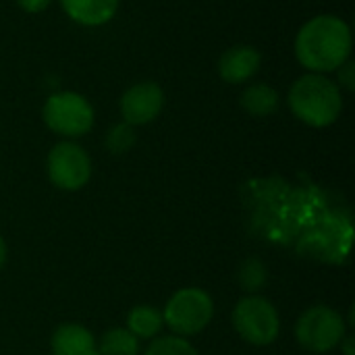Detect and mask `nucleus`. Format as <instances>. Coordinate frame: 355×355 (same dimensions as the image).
Segmentation results:
<instances>
[{"mask_svg":"<svg viewBox=\"0 0 355 355\" xmlns=\"http://www.w3.org/2000/svg\"><path fill=\"white\" fill-rule=\"evenodd\" d=\"M295 56L312 73L337 71L352 56V29L335 15H318L302 25L295 37Z\"/></svg>","mask_w":355,"mask_h":355,"instance_id":"f257e3e1","label":"nucleus"},{"mask_svg":"<svg viewBox=\"0 0 355 355\" xmlns=\"http://www.w3.org/2000/svg\"><path fill=\"white\" fill-rule=\"evenodd\" d=\"M289 108L310 127H329L343 110L341 87L320 73L304 75L289 89Z\"/></svg>","mask_w":355,"mask_h":355,"instance_id":"f03ea898","label":"nucleus"},{"mask_svg":"<svg viewBox=\"0 0 355 355\" xmlns=\"http://www.w3.org/2000/svg\"><path fill=\"white\" fill-rule=\"evenodd\" d=\"M214 316V304L212 297L198 287H187L177 291L164 312V324L177 335V337H191L202 333Z\"/></svg>","mask_w":355,"mask_h":355,"instance_id":"7ed1b4c3","label":"nucleus"},{"mask_svg":"<svg viewBox=\"0 0 355 355\" xmlns=\"http://www.w3.org/2000/svg\"><path fill=\"white\" fill-rule=\"evenodd\" d=\"M42 116L46 127L62 137H81L94 127V108L77 92L52 94L44 104Z\"/></svg>","mask_w":355,"mask_h":355,"instance_id":"20e7f679","label":"nucleus"},{"mask_svg":"<svg viewBox=\"0 0 355 355\" xmlns=\"http://www.w3.org/2000/svg\"><path fill=\"white\" fill-rule=\"evenodd\" d=\"M295 337L304 349L312 354H327L341 345L345 337V322L333 308L314 306L300 316Z\"/></svg>","mask_w":355,"mask_h":355,"instance_id":"39448f33","label":"nucleus"},{"mask_svg":"<svg viewBox=\"0 0 355 355\" xmlns=\"http://www.w3.org/2000/svg\"><path fill=\"white\" fill-rule=\"evenodd\" d=\"M233 327L243 341L252 345H270L279 337L281 320L277 308L268 300L250 295L235 306Z\"/></svg>","mask_w":355,"mask_h":355,"instance_id":"423d86ee","label":"nucleus"},{"mask_svg":"<svg viewBox=\"0 0 355 355\" xmlns=\"http://www.w3.org/2000/svg\"><path fill=\"white\" fill-rule=\"evenodd\" d=\"M48 177L58 189H81L92 177V160L81 146L60 141L48 154Z\"/></svg>","mask_w":355,"mask_h":355,"instance_id":"0eeeda50","label":"nucleus"},{"mask_svg":"<svg viewBox=\"0 0 355 355\" xmlns=\"http://www.w3.org/2000/svg\"><path fill=\"white\" fill-rule=\"evenodd\" d=\"M164 106V94L154 81L131 85L121 98V114L131 127L152 123Z\"/></svg>","mask_w":355,"mask_h":355,"instance_id":"6e6552de","label":"nucleus"},{"mask_svg":"<svg viewBox=\"0 0 355 355\" xmlns=\"http://www.w3.org/2000/svg\"><path fill=\"white\" fill-rule=\"evenodd\" d=\"M262 64V56L252 46H233L218 58V75L231 85L250 81Z\"/></svg>","mask_w":355,"mask_h":355,"instance_id":"1a4fd4ad","label":"nucleus"},{"mask_svg":"<svg viewBox=\"0 0 355 355\" xmlns=\"http://www.w3.org/2000/svg\"><path fill=\"white\" fill-rule=\"evenodd\" d=\"M52 355H100L98 341L81 324H62L52 335Z\"/></svg>","mask_w":355,"mask_h":355,"instance_id":"9d476101","label":"nucleus"},{"mask_svg":"<svg viewBox=\"0 0 355 355\" xmlns=\"http://www.w3.org/2000/svg\"><path fill=\"white\" fill-rule=\"evenodd\" d=\"M60 4L75 23L85 27L108 23L119 8V0H60Z\"/></svg>","mask_w":355,"mask_h":355,"instance_id":"9b49d317","label":"nucleus"},{"mask_svg":"<svg viewBox=\"0 0 355 355\" xmlns=\"http://www.w3.org/2000/svg\"><path fill=\"white\" fill-rule=\"evenodd\" d=\"M241 106L252 116H268L279 108V92L268 83H252L241 94Z\"/></svg>","mask_w":355,"mask_h":355,"instance_id":"f8f14e48","label":"nucleus"},{"mask_svg":"<svg viewBox=\"0 0 355 355\" xmlns=\"http://www.w3.org/2000/svg\"><path fill=\"white\" fill-rule=\"evenodd\" d=\"M164 327L162 314L152 306H135L127 316V331L137 339H152Z\"/></svg>","mask_w":355,"mask_h":355,"instance_id":"ddd939ff","label":"nucleus"},{"mask_svg":"<svg viewBox=\"0 0 355 355\" xmlns=\"http://www.w3.org/2000/svg\"><path fill=\"white\" fill-rule=\"evenodd\" d=\"M100 355H137L139 354V339L131 335L127 329H110L102 335L98 343Z\"/></svg>","mask_w":355,"mask_h":355,"instance_id":"4468645a","label":"nucleus"},{"mask_svg":"<svg viewBox=\"0 0 355 355\" xmlns=\"http://www.w3.org/2000/svg\"><path fill=\"white\" fill-rule=\"evenodd\" d=\"M237 283L245 293H258L268 283V268L260 258H248L237 270Z\"/></svg>","mask_w":355,"mask_h":355,"instance_id":"2eb2a0df","label":"nucleus"},{"mask_svg":"<svg viewBox=\"0 0 355 355\" xmlns=\"http://www.w3.org/2000/svg\"><path fill=\"white\" fill-rule=\"evenodd\" d=\"M135 144V129L129 123H119L114 127H110V131L106 133L104 146L110 154H125L133 148Z\"/></svg>","mask_w":355,"mask_h":355,"instance_id":"dca6fc26","label":"nucleus"},{"mask_svg":"<svg viewBox=\"0 0 355 355\" xmlns=\"http://www.w3.org/2000/svg\"><path fill=\"white\" fill-rule=\"evenodd\" d=\"M146 355H198L196 347L183 337H160L150 343Z\"/></svg>","mask_w":355,"mask_h":355,"instance_id":"f3484780","label":"nucleus"},{"mask_svg":"<svg viewBox=\"0 0 355 355\" xmlns=\"http://www.w3.org/2000/svg\"><path fill=\"white\" fill-rule=\"evenodd\" d=\"M337 71H339V85H345L349 92H354L355 89L354 62H352V60H347V62H345V64H341Z\"/></svg>","mask_w":355,"mask_h":355,"instance_id":"a211bd4d","label":"nucleus"},{"mask_svg":"<svg viewBox=\"0 0 355 355\" xmlns=\"http://www.w3.org/2000/svg\"><path fill=\"white\" fill-rule=\"evenodd\" d=\"M17 4L25 12H42L50 4V0H17Z\"/></svg>","mask_w":355,"mask_h":355,"instance_id":"6ab92c4d","label":"nucleus"},{"mask_svg":"<svg viewBox=\"0 0 355 355\" xmlns=\"http://www.w3.org/2000/svg\"><path fill=\"white\" fill-rule=\"evenodd\" d=\"M341 345H343V352H345V355H355V352H354V337H343Z\"/></svg>","mask_w":355,"mask_h":355,"instance_id":"aec40b11","label":"nucleus"},{"mask_svg":"<svg viewBox=\"0 0 355 355\" xmlns=\"http://www.w3.org/2000/svg\"><path fill=\"white\" fill-rule=\"evenodd\" d=\"M4 262H6V243H4V239L0 237V268L4 266Z\"/></svg>","mask_w":355,"mask_h":355,"instance_id":"412c9836","label":"nucleus"}]
</instances>
